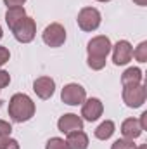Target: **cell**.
Listing matches in <instances>:
<instances>
[{"mask_svg":"<svg viewBox=\"0 0 147 149\" xmlns=\"http://www.w3.org/2000/svg\"><path fill=\"white\" fill-rule=\"evenodd\" d=\"M26 17V10H24V7H10V9H7V12H5V23H7V26H9V30H12L19 21H23Z\"/></svg>","mask_w":147,"mask_h":149,"instance_id":"cell-14","label":"cell"},{"mask_svg":"<svg viewBox=\"0 0 147 149\" xmlns=\"http://www.w3.org/2000/svg\"><path fill=\"white\" fill-rule=\"evenodd\" d=\"M57 128H59V132L68 135V134L76 132V130H83V120H81V116L73 114V113L62 114L57 120Z\"/></svg>","mask_w":147,"mask_h":149,"instance_id":"cell-11","label":"cell"},{"mask_svg":"<svg viewBox=\"0 0 147 149\" xmlns=\"http://www.w3.org/2000/svg\"><path fill=\"white\" fill-rule=\"evenodd\" d=\"M142 128H140V123L137 118H126L123 123H121V135L125 139H130V141H135L142 135Z\"/></svg>","mask_w":147,"mask_h":149,"instance_id":"cell-12","label":"cell"},{"mask_svg":"<svg viewBox=\"0 0 147 149\" xmlns=\"http://www.w3.org/2000/svg\"><path fill=\"white\" fill-rule=\"evenodd\" d=\"M33 90H35V94H37L40 99L47 101L55 92V81L50 76H38L37 80L33 81Z\"/></svg>","mask_w":147,"mask_h":149,"instance_id":"cell-10","label":"cell"},{"mask_svg":"<svg viewBox=\"0 0 147 149\" xmlns=\"http://www.w3.org/2000/svg\"><path fill=\"white\" fill-rule=\"evenodd\" d=\"M76 23H78L80 30H83V31H95L102 23V14L95 7H83L78 12Z\"/></svg>","mask_w":147,"mask_h":149,"instance_id":"cell-4","label":"cell"},{"mask_svg":"<svg viewBox=\"0 0 147 149\" xmlns=\"http://www.w3.org/2000/svg\"><path fill=\"white\" fill-rule=\"evenodd\" d=\"M111 52H112V63L116 66H125L133 57V47L128 40H119L116 45H112Z\"/></svg>","mask_w":147,"mask_h":149,"instance_id":"cell-8","label":"cell"},{"mask_svg":"<svg viewBox=\"0 0 147 149\" xmlns=\"http://www.w3.org/2000/svg\"><path fill=\"white\" fill-rule=\"evenodd\" d=\"M61 99L68 106H80L87 99V90L80 83H68L61 92Z\"/></svg>","mask_w":147,"mask_h":149,"instance_id":"cell-7","label":"cell"},{"mask_svg":"<svg viewBox=\"0 0 147 149\" xmlns=\"http://www.w3.org/2000/svg\"><path fill=\"white\" fill-rule=\"evenodd\" d=\"M24 2L26 0H3V3L7 5V9H10V7H23Z\"/></svg>","mask_w":147,"mask_h":149,"instance_id":"cell-24","label":"cell"},{"mask_svg":"<svg viewBox=\"0 0 147 149\" xmlns=\"http://www.w3.org/2000/svg\"><path fill=\"white\" fill-rule=\"evenodd\" d=\"M45 149H69V148H68V144H66L64 139H61V137H52V139L47 141Z\"/></svg>","mask_w":147,"mask_h":149,"instance_id":"cell-18","label":"cell"},{"mask_svg":"<svg viewBox=\"0 0 147 149\" xmlns=\"http://www.w3.org/2000/svg\"><path fill=\"white\" fill-rule=\"evenodd\" d=\"M104 113V104L101 99L97 97H90V99H85L83 106H81V120L85 121H97Z\"/></svg>","mask_w":147,"mask_h":149,"instance_id":"cell-9","label":"cell"},{"mask_svg":"<svg viewBox=\"0 0 147 149\" xmlns=\"http://www.w3.org/2000/svg\"><path fill=\"white\" fill-rule=\"evenodd\" d=\"M139 123H140V128H142V130H147V111H144L142 114H140Z\"/></svg>","mask_w":147,"mask_h":149,"instance_id":"cell-25","label":"cell"},{"mask_svg":"<svg viewBox=\"0 0 147 149\" xmlns=\"http://www.w3.org/2000/svg\"><path fill=\"white\" fill-rule=\"evenodd\" d=\"M142 81H144V73L140 68H128L121 74L123 85H135V83H142Z\"/></svg>","mask_w":147,"mask_h":149,"instance_id":"cell-16","label":"cell"},{"mask_svg":"<svg viewBox=\"0 0 147 149\" xmlns=\"http://www.w3.org/2000/svg\"><path fill=\"white\" fill-rule=\"evenodd\" d=\"M116 132V125H114V121H111V120H106V121H102L97 128H95V132H94V135L99 139V141H107L112 137V134Z\"/></svg>","mask_w":147,"mask_h":149,"instance_id":"cell-15","label":"cell"},{"mask_svg":"<svg viewBox=\"0 0 147 149\" xmlns=\"http://www.w3.org/2000/svg\"><path fill=\"white\" fill-rule=\"evenodd\" d=\"M123 102L132 108V109H137L140 106H144L147 99V88L144 83H135V85H123Z\"/></svg>","mask_w":147,"mask_h":149,"instance_id":"cell-3","label":"cell"},{"mask_svg":"<svg viewBox=\"0 0 147 149\" xmlns=\"http://www.w3.org/2000/svg\"><path fill=\"white\" fill-rule=\"evenodd\" d=\"M9 59H10L9 49H7V47H0V68H2L5 63H9Z\"/></svg>","mask_w":147,"mask_h":149,"instance_id":"cell-22","label":"cell"},{"mask_svg":"<svg viewBox=\"0 0 147 149\" xmlns=\"http://www.w3.org/2000/svg\"><path fill=\"white\" fill-rule=\"evenodd\" d=\"M12 35L14 38L19 42V43H30L33 42V38L37 37V23L33 17H24L23 21H19L12 30Z\"/></svg>","mask_w":147,"mask_h":149,"instance_id":"cell-5","label":"cell"},{"mask_svg":"<svg viewBox=\"0 0 147 149\" xmlns=\"http://www.w3.org/2000/svg\"><path fill=\"white\" fill-rule=\"evenodd\" d=\"M42 40L45 45L52 47V49H57V47H62L64 42H66V30L62 24L59 23H50L43 33H42Z\"/></svg>","mask_w":147,"mask_h":149,"instance_id":"cell-6","label":"cell"},{"mask_svg":"<svg viewBox=\"0 0 147 149\" xmlns=\"http://www.w3.org/2000/svg\"><path fill=\"white\" fill-rule=\"evenodd\" d=\"M111 49H112V43L106 35H99V37L92 38L87 45V54H88L87 64H88V68L94 71H101L106 66Z\"/></svg>","mask_w":147,"mask_h":149,"instance_id":"cell-1","label":"cell"},{"mask_svg":"<svg viewBox=\"0 0 147 149\" xmlns=\"http://www.w3.org/2000/svg\"><path fill=\"white\" fill-rule=\"evenodd\" d=\"M2 104H3V101H2V99H0V108H2Z\"/></svg>","mask_w":147,"mask_h":149,"instance_id":"cell-30","label":"cell"},{"mask_svg":"<svg viewBox=\"0 0 147 149\" xmlns=\"http://www.w3.org/2000/svg\"><path fill=\"white\" fill-rule=\"evenodd\" d=\"M9 83H10V74L7 71H3V70H0V90L5 88Z\"/></svg>","mask_w":147,"mask_h":149,"instance_id":"cell-23","label":"cell"},{"mask_svg":"<svg viewBox=\"0 0 147 149\" xmlns=\"http://www.w3.org/2000/svg\"><path fill=\"white\" fill-rule=\"evenodd\" d=\"M137 146L133 144V141H130V139H118V141H114L112 142V146L111 149H135Z\"/></svg>","mask_w":147,"mask_h":149,"instance_id":"cell-19","label":"cell"},{"mask_svg":"<svg viewBox=\"0 0 147 149\" xmlns=\"http://www.w3.org/2000/svg\"><path fill=\"white\" fill-rule=\"evenodd\" d=\"M10 134H12V125L5 120H0V139L10 137Z\"/></svg>","mask_w":147,"mask_h":149,"instance_id":"cell-21","label":"cell"},{"mask_svg":"<svg viewBox=\"0 0 147 149\" xmlns=\"http://www.w3.org/2000/svg\"><path fill=\"white\" fill-rule=\"evenodd\" d=\"M133 57H135V61H139V63H147V42H140V43L135 47Z\"/></svg>","mask_w":147,"mask_h":149,"instance_id":"cell-17","label":"cell"},{"mask_svg":"<svg viewBox=\"0 0 147 149\" xmlns=\"http://www.w3.org/2000/svg\"><path fill=\"white\" fill-rule=\"evenodd\" d=\"M97 2H104L106 3V2H111V0H97Z\"/></svg>","mask_w":147,"mask_h":149,"instance_id":"cell-29","label":"cell"},{"mask_svg":"<svg viewBox=\"0 0 147 149\" xmlns=\"http://www.w3.org/2000/svg\"><path fill=\"white\" fill-rule=\"evenodd\" d=\"M35 102L30 95L26 94H14L9 101V116L12 121L16 123H24V121H30L33 116H35Z\"/></svg>","mask_w":147,"mask_h":149,"instance_id":"cell-2","label":"cell"},{"mask_svg":"<svg viewBox=\"0 0 147 149\" xmlns=\"http://www.w3.org/2000/svg\"><path fill=\"white\" fill-rule=\"evenodd\" d=\"M3 37V30H2V26H0V38Z\"/></svg>","mask_w":147,"mask_h":149,"instance_id":"cell-28","label":"cell"},{"mask_svg":"<svg viewBox=\"0 0 147 149\" xmlns=\"http://www.w3.org/2000/svg\"><path fill=\"white\" fill-rule=\"evenodd\" d=\"M0 149H21L19 148V142L12 137H5V139H0Z\"/></svg>","mask_w":147,"mask_h":149,"instance_id":"cell-20","label":"cell"},{"mask_svg":"<svg viewBox=\"0 0 147 149\" xmlns=\"http://www.w3.org/2000/svg\"><path fill=\"white\" fill-rule=\"evenodd\" d=\"M133 3H137V5H140V7H146L147 0H133Z\"/></svg>","mask_w":147,"mask_h":149,"instance_id":"cell-26","label":"cell"},{"mask_svg":"<svg viewBox=\"0 0 147 149\" xmlns=\"http://www.w3.org/2000/svg\"><path fill=\"white\" fill-rule=\"evenodd\" d=\"M66 144L69 149H88V135L83 132V130H76L68 134V139H66Z\"/></svg>","mask_w":147,"mask_h":149,"instance_id":"cell-13","label":"cell"},{"mask_svg":"<svg viewBox=\"0 0 147 149\" xmlns=\"http://www.w3.org/2000/svg\"><path fill=\"white\" fill-rule=\"evenodd\" d=\"M135 149H147V144H142V146H139V148H135Z\"/></svg>","mask_w":147,"mask_h":149,"instance_id":"cell-27","label":"cell"}]
</instances>
